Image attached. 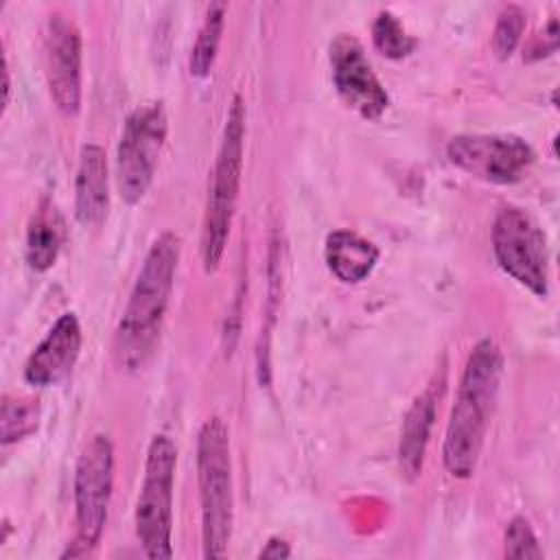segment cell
Here are the masks:
<instances>
[{
    "mask_svg": "<svg viewBox=\"0 0 560 560\" xmlns=\"http://www.w3.org/2000/svg\"><path fill=\"white\" fill-rule=\"evenodd\" d=\"M503 378V352L494 339H479L466 359L442 442V464L455 479L477 470Z\"/></svg>",
    "mask_w": 560,
    "mask_h": 560,
    "instance_id": "obj_1",
    "label": "cell"
},
{
    "mask_svg": "<svg viewBox=\"0 0 560 560\" xmlns=\"http://www.w3.org/2000/svg\"><path fill=\"white\" fill-rule=\"evenodd\" d=\"M179 256L182 238L171 230H164L151 243L114 332V359L120 370L138 372L151 359L168 308Z\"/></svg>",
    "mask_w": 560,
    "mask_h": 560,
    "instance_id": "obj_2",
    "label": "cell"
},
{
    "mask_svg": "<svg viewBox=\"0 0 560 560\" xmlns=\"http://www.w3.org/2000/svg\"><path fill=\"white\" fill-rule=\"evenodd\" d=\"M245 101L234 94L228 107L225 125L221 131L219 151L212 166V179L208 188V201L201 223L199 254L206 273H214L221 267L232 219L238 201L241 177H243V155H245Z\"/></svg>",
    "mask_w": 560,
    "mask_h": 560,
    "instance_id": "obj_3",
    "label": "cell"
},
{
    "mask_svg": "<svg viewBox=\"0 0 560 560\" xmlns=\"http://www.w3.org/2000/svg\"><path fill=\"white\" fill-rule=\"evenodd\" d=\"M197 486L203 558H221L232 540L234 479L230 431L219 416L208 418L197 433Z\"/></svg>",
    "mask_w": 560,
    "mask_h": 560,
    "instance_id": "obj_4",
    "label": "cell"
},
{
    "mask_svg": "<svg viewBox=\"0 0 560 560\" xmlns=\"http://www.w3.org/2000/svg\"><path fill=\"white\" fill-rule=\"evenodd\" d=\"M177 446L166 433H155L147 448L144 475L136 501L133 525L140 547L151 560L173 556V488Z\"/></svg>",
    "mask_w": 560,
    "mask_h": 560,
    "instance_id": "obj_5",
    "label": "cell"
},
{
    "mask_svg": "<svg viewBox=\"0 0 560 560\" xmlns=\"http://www.w3.org/2000/svg\"><path fill=\"white\" fill-rule=\"evenodd\" d=\"M114 492V444L109 435L96 433L81 448L74 466L72 497L77 536L61 558H79L92 553L98 545Z\"/></svg>",
    "mask_w": 560,
    "mask_h": 560,
    "instance_id": "obj_6",
    "label": "cell"
},
{
    "mask_svg": "<svg viewBox=\"0 0 560 560\" xmlns=\"http://www.w3.org/2000/svg\"><path fill=\"white\" fill-rule=\"evenodd\" d=\"M166 133L168 116L162 101L140 103L127 114L116 147V186L127 206L140 203L149 192Z\"/></svg>",
    "mask_w": 560,
    "mask_h": 560,
    "instance_id": "obj_7",
    "label": "cell"
},
{
    "mask_svg": "<svg viewBox=\"0 0 560 560\" xmlns=\"http://www.w3.org/2000/svg\"><path fill=\"white\" fill-rule=\"evenodd\" d=\"M492 254L503 273L536 298L549 295V245L542 228L521 208L505 206L490 230Z\"/></svg>",
    "mask_w": 560,
    "mask_h": 560,
    "instance_id": "obj_8",
    "label": "cell"
},
{
    "mask_svg": "<svg viewBox=\"0 0 560 560\" xmlns=\"http://www.w3.org/2000/svg\"><path fill=\"white\" fill-rule=\"evenodd\" d=\"M446 158L470 177L508 186L523 179L536 153L514 133H457L446 144Z\"/></svg>",
    "mask_w": 560,
    "mask_h": 560,
    "instance_id": "obj_9",
    "label": "cell"
},
{
    "mask_svg": "<svg viewBox=\"0 0 560 560\" xmlns=\"http://www.w3.org/2000/svg\"><path fill=\"white\" fill-rule=\"evenodd\" d=\"M328 66L335 92L346 107L365 120H378L385 114L389 107V94L354 35L339 33L330 39Z\"/></svg>",
    "mask_w": 560,
    "mask_h": 560,
    "instance_id": "obj_10",
    "label": "cell"
},
{
    "mask_svg": "<svg viewBox=\"0 0 560 560\" xmlns=\"http://www.w3.org/2000/svg\"><path fill=\"white\" fill-rule=\"evenodd\" d=\"M83 46L77 24L55 11L48 15L44 33V72L55 107L66 116H77L83 96Z\"/></svg>",
    "mask_w": 560,
    "mask_h": 560,
    "instance_id": "obj_11",
    "label": "cell"
},
{
    "mask_svg": "<svg viewBox=\"0 0 560 560\" xmlns=\"http://www.w3.org/2000/svg\"><path fill=\"white\" fill-rule=\"evenodd\" d=\"M83 332L74 313H63L48 328L24 363V381L33 387H52L61 383L81 354Z\"/></svg>",
    "mask_w": 560,
    "mask_h": 560,
    "instance_id": "obj_12",
    "label": "cell"
},
{
    "mask_svg": "<svg viewBox=\"0 0 560 560\" xmlns=\"http://www.w3.org/2000/svg\"><path fill=\"white\" fill-rule=\"evenodd\" d=\"M109 212V164L101 144L81 147L74 177V217L85 228H98Z\"/></svg>",
    "mask_w": 560,
    "mask_h": 560,
    "instance_id": "obj_13",
    "label": "cell"
},
{
    "mask_svg": "<svg viewBox=\"0 0 560 560\" xmlns=\"http://www.w3.org/2000/svg\"><path fill=\"white\" fill-rule=\"evenodd\" d=\"M435 413H438V394H435V387H427L411 400L402 418L400 440H398V468L407 481L418 479L422 472Z\"/></svg>",
    "mask_w": 560,
    "mask_h": 560,
    "instance_id": "obj_14",
    "label": "cell"
},
{
    "mask_svg": "<svg viewBox=\"0 0 560 560\" xmlns=\"http://www.w3.org/2000/svg\"><path fill=\"white\" fill-rule=\"evenodd\" d=\"M381 249L354 230H332L324 241V262L328 271L343 284L363 282L376 267Z\"/></svg>",
    "mask_w": 560,
    "mask_h": 560,
    "instance_id": "obj_15",
    "label": "cell"
},
{
    "mask_svg": "<svg viewBox=\"0 0 560 560\" xmlns=\"http://www.w3.org/2000/svg\"><path fill=\"white\" fill-rule=\"evenodd\" d=\"M66 236V223L52 199H42L33 210L26 225L24 256L33 271H48L61 252Z\"/></svg>",
    "mask_w": 560,
    "mask_h": 560,
    "instance_id": "obj_16",
    "label": "cell"
},
{
    "mask_svg": "<svg viewBox=\"0 0 560 560\" xmlns=\"http://www.w3.org/2000/svg\"><path fill=\"white\" fill-rule=\"evenodd\" d=\"M225 11H228L225 2H212L206 9L203 22L197 31V37L188 55V72L195 79H206L214 68L221 37H223V26H225Z\"/></svg>",
    "mask_w": 560,
    "mask_h": 560,
    "instance_id": "obj_17",
    "label": "cell"
},
{
    "mask_svg": "<svg viewBox=\"0 0 560 560\" xmlns=\"http://www.w3.org/2000/svg\"><path fill=\"white\" fill-rule=\"evenodd\" d=\"M39 400L35 396L4 394L0 407V440L2 446L24 440L39 424Z\"/></svg>",
    "mask_w": 560,
    "mask_h": 560,
    "instance_id": "obj_18",
    "label": "cell"
},
{
    "mask_svg": "<svg viewBox=\"0 0 560 560\" xmlns=\"http://www.w3.org/2000/svg\"><path fill=\"white\" fill-rule=\"evenodd\" d=\"M372 44L385 59H392V61H400L409 57L418 46L416 37L409 35L402 22L387 9L378 11L372 22Z\"/></svg>",
    "mask_w": 560,
    "mask_h": 560,
    "instance_id": "obj_19",
    "label": "cell"
},
{
    "mask_svg": "<svg viewBox=\"0 0 560 560\" xmlns=\"http://www.w3.org/2000/svg\"><path fill=\"white\" fill-rule=\"evenodd\" d=\"M525 31V13L516 4H508L501 9L494 31H492V52L499 61H505L514 55L521 44Z\"/></svg>",
    "mask_w": 560,
    "mask_h": 560,
    "instance_id": "obj_20",
    "label": "cell"
},
{
    "mask_svg": "<svg viewBox=\"0 0 560 560\" xmlns=\"http://www.w3.org/2000/svg\"><path fill=\"white\" fill-rule=\"evenodd\" d=\"M503 556L514 560H538L542 549L525 516H512L503 534Z\"/></svg>",
    "mask_w": 560,
    "mask_h": 560,
    "instance_id": "obj_21",
    "label": "cell"
},
{
    "mask_svg": "<svg viewBox=\"0 0 560 560\" xmlns=\"http://www.w3.org/2000/svg\"><path fill=\"white\" fill-rule=\"evenodd\" d=\"M558 50V20L551 18L545 26V31L540 35L534 37V42L529 44V48L525 50V59L527 61H536L542 57H549Z\"/></svg>",
    "mask_w": 560,
    "mask_h": 560,
    "instance_id": "obj_22",
    "label": "cell"
},
{
    "mask_svg": "<svg viewBox=\"0 0 560 560\" xmlns=\"http://www.w3.org/2000/svg\"><path fill=\"white\" fill-rule=\"evenodd\" d=\"M289 556H291V547L280 536H271L265 542V547L258 551V558H269V560H280V558H289Z\"/></svg>",
    "mask_w": 560,
    "mask_h": 560,
    "instance_id": "obj_23",
    "label": "cell"
},
{
    "mask_svg": "<svg viewBox=\"0 0 560 560\" xmlns=\"http://www.w3.org/2000/svg\"><path fill=\"white\" fill-rule=\"evenodd\" d=\"M11 101V68H9V57L4 52L2 57V114L7 112Z\"/></svg>",
    "mask_w": 560,
    "mask_h": 560,
    "instance_id": "obj_24",
    "label": "cell"
}]
</instances>
